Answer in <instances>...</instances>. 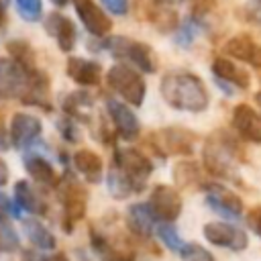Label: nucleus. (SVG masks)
I'll use <instances>...</instances> for the list:
<instances>
[{
  "label": "nucleus",
  "mask_w": 261,
  "mask_h": 261,
  "mask_svg": "<svg viewBox=\"0 0 261 261\" xmlns=\"http://www.w3.org/2000/svg\"><path fill=\"white\" fill-rule=\"evenodd\" d=\"M159 90L163 100L175 110L204 112L210 102L204 82L190 71H173L163 75Z\"/></svg>",
  "instance_id": "f257e3e1"
},
{
  "label": "nucleus",
  "mask_w": 261,
  "mask_h": 261,
  "mask_svg": "<svg viewBox=\"0 0 261 261\" xmlns=\"http://www.w3.org/2000/svg\"><path fill=\"white\" fill-rule=\"evenodd\" d=\"M237 145L232 137L226 133H214L206 139L202 149V161L204 167L218 177L234 179V165H237Z\"/></svg>",
  "instance_id": "f03ea898"
},
{
  "label": "nucleus",
  "mask_w": 261,
  "mask_h": 261,
  "mask_svg": "<svg viewBox=\"0 0 261 261\" xmlns=\"http://www.w3.org/2000/svg\"><path fill=\"white\" fill-rule=\"evenodd\" d=\"M106 49L116 57V59H122V61H128L130 65H135L139 71H145V73H155L157 69V57H155V51L137 41V39H128V37H112L106 41Z\"/></svg>",
  "instance_id": "7ed1b4c3"
},
{
  "label": "nucleus",
  "mask_w": 261,
  "mask_h": 261,
  "mask_svg": "<svg viewBox=\"0 0 261 261\" xmlns=\"http://www.w3.org/2000/svg\"><path fill=\"white\" fill-rule=\"evenodd\" d=\"M106 82H108L110 90L116 92L128 104H133V106L143 104L147 86H145V80L141 77V73H137L130 65H124V63L112 65L106 73Z\"/></svg>",
  "instance_id": "20e7f679"
},
{
  "label": "nucleus",
  "mask_w": 261,
  "mask_h": 261,
  "mask_svg": "<svg viewBox=\"0 0 261 261\" xmlns=\"http://www.w3.org/2000/svg\"><path fill=\"white\" fill-rule=\"evenodd\" d=\"M112 167L128 179L135 194L143 192L145 181L153 173L151 159L147 155H143L141 151H137V149H116L114 155H112Z\"/></svg>",
  "instance_id": "39448f33"
},
{
  "label": "nucleus",
  "mask_w": 261,
  "mask_h": 261,
  "mask_svg": "<svg viewBox=\"0 0 261 261\" xmlns=\"http://www.w3.org/2000/svg\"><path fill=\"white\" fill-rule=\"evenodd\" d=\"M39 69H27L12 57H0V98L22 100Z\"/></svg>",
  "instance_id": "423d86ee"
},
{
  "label": "nucleus",
  "mask_w": 261,
  "mask_h": 261,
  "mask_svg": "<svg viewBox=\"0 0 261 261\" xmlns=\"http://www.w3.org/2000/svg\"><path fill=\"white\" fill-rule=\"evenodd\" d=\"M59 188V202L63 206V216L67 222V230H71V224L77 222L80 218H84L86 208H88V192L82 188V184L73 177L67 175L63 177V184H57Z\"/></svg>",
  "instance_id": "0eeeda50"
},
{
  "label": "nucleus",
  "mask_w": 261,
  "mask_h": 261,
  "mask_svg": "<svg viewBox=\"0 0 261 261\" xmlns=\"http://www.w3.org/2000/svg\"><path fill=\"white\" fill-rule=\"evenodd\" d=\"M151 143L161 157L163 155H192L196 135L192 130H186L179 126H167V128L155 133Z\"/></svg>",
  "instance_id": "6e6552de"
},
{
  "label": "nucleus",
  "mask_w": 261,
  "mask_h": 261,
  "mask_svg": "<svg viewBox=\"0 0 261 261\" xmlns=\"http://www.w3.org/2000/svg\"><path fill=\"white\" fill-rule=\"evenodd\" d=\"M149 206H151L155 218H159L163 222H173L181 214V196L175 188L159 184L151 190Z\"/></svg>",
  "instance_id": "1a4fd4ad"
},
{
  "label": "nucleus",
  "mask_w": 261,
  "mask_h": 261,
  "mask_svg": "<svg viewBox=\"0 0 261 261\" xmlns=\"http://www.w3.org/2000/svg\"><path fill=\"white\" fill-rule=\"evenodd\" d=\"M202 232H204L208 243H212L216 247H222V249L243 251L249 245V239H247L245 230H241L239 226H232L228 222H220V220L208 222V224H204Z\"/></svg>",
  "instance_id": "9d476101"
},
{
  "label": "nucleus",
  "mask_w": 261,
  "mask_h": 261,
  "mask_svg": "<svg viewBox=\"0 0 261 261\" xmlns=\"http://www.w3.org/2000/svg\"><path fill=\"white\" fill-rule=\"evenodd\" d=\"M206 192V202L208 206L218 212L224 218H239L243 214V200L228 188L220 186V184H206L204 186Z\"/></svg>",
  "instance_id": "9b49d317"
},
{
  "label": "nucleus",
  "mask_w": 261,
  "mask_h": 261,
  "mask_svg": "<svg viewBox=\"0 0 261 261\" xmlns=\"http://www.w3.org/2000/svg\"><path fill=\"white\" fill-rule=\"evenodd\" d=\"M106 110L108 116L112 120V126L116 128V133L124 139V141H133L139 137L141 133V122L137 118V114L122 102L114 100V98H106Z\"/></svg>",
  "instance_id": "f8f14e48"
},
{
  "label": "nucleus",
  "mask_w": 261,
  "mask_h": 261,
  "mask_svg": "<svg viewBox=\"0 0 261 261\" xmlns=\"http://www.w3.org/2000/svg\"><path fill=\"white\" fill-rule=\"evenodd\" d=\"M43 124L37 116L29 112H16L10 120V143L18 149L33 145L41 137Z\"/></svg>",
  "instance_id": "ddd939ff"
},
{
  "label": "nucleus",
  "mask_w": 261,
  "mask_h": 261,
  "mask_svg": "<svg viewBox=\"0 0 261 261\" xmlns=\"http://www.w3.org/2000/svg\"><path fill=\"white\" fill-rule=\"evenodd\" d=\"M75 12L84 24V29L88 33H92L94 37H102L112 29V20L110 16L92 0H73Z\"/></svg>",
  "instance_id": "4468645a"
},
{
  "label": "nucleus",
  "mask_w": 261,
  "mask_h": 261,
  "mask_svg": "<svg viewBox=\"0 0 261 261\" xmlns=\"http://www.w3.org/2000/svg\"><path fill=\"white\" fill-rule=\"evenodd\" d=\"M234 130L251 143H261V114L249 104H237L230 116Z\"/></svg>",
  "instance_id": "2eb2a0df"
},
{
  "label": "nucleus",
  "mask_w": 261,
  "mask_h": 261,
  "mask_svg": "<svg viewBox=\"0 0 261 261\" xmlns=\"http://www.w3.org/2000/svg\"><path fill=\"white\" fill-rule=\"evenodd\" d=\"M45 31L57 41V47L63 51V53H69L73 47H75V41H77V33H75V24L59 14V12H51L47 18H45Z\"/></svg>",
  "instance_id": "dca6fc26"
},
{
  "label": "nucleus",
  "mask_w": 261,
  "mask_h": 261,
  "mask_svg": "<svg viewBox=\"0 0 261 261\" xmlns=\"http://www.w3.org/2000/svg\"><path fill=\"white\" fill-rule=\"evenodd\" d=\"M212 73H214L216 82H224V84H230L241 90H247L251 86V75L243 67H239L234 61H230L228 57H220V55L214 57Z\"/></svg>",
  "instance_id": "f3484780"
},
{
  "label": "nucleus",
  "mask_w": 261,
  "mask_h": 261,
  "mask_svg": "<svg viewBox=\"0 0 261 261\" xmlns=\"http://www.w3.org/2000/svg\"><path fill=\"white\" fill-rule=\"evenodd\" d=\"M224 51L243 63H249L253 67H261V47H257L249 35L230 37L224 45Z\"/></svg>",
  "instance_id": "a211bd4d"
},
{
  "label": "nucleus",
  "mask_w": 261,
  "mask_h": 261,
  "mask_svg": "<svg viewBox=\"0 0 261 261\" xmlns=\"http://www.w3.org/2000/svg\"><path fill=\"white\" fill-rule=\"evenodd\" d=\"M67 75L80 86H98L100 84V63L84 57H69L67 59Z\"/></svg>",
  "instance_id": "6ab92c4d"
},
{
  "label": "nucleus",
  "mask_w": 261,
  "mask_h": 261,
  "mask_svg": "<svg viewBox=\"0 0 261 261\" xmlns=\"http://www.w3.org/2000/svg\"><path fill=\"white\" fill-rule=\"evenodd\" d=\"M155 222H157V218H155V214H153L149 204L137 202V204L128 206V210H126V224H128V228L135 234L149 237L151 230L155 228Z\"/></svg>",
  "instance_id": "aec40b11"
},
{
  "label": "nucleus",
  "mask_w": 261,
  "mask_h": 261,
  "mask_svg": "<svg viewBox=\"0 0 261 261\" xmlns=\"http://www.w3.org/2000/svg\"><path fill=\"white\" fill-rule=\"evenodd\" d=\"M22 163H24V169L29 171V175L37 184H43V186H49V188H57L59 177H57L53 165L45 157H41L39 153H27Z\"/></svg>",
  "instance_id": "412c9836"
},
{
  "label": "nucleus",
  "mask_w": 261,
  "mask_h": 261,
  "mask_svg": "<svg viewBox=\"0 0 261 261\" xmlns=\"http://www.w3.org/2000/svg\"><path fill=\"white\" fill-rule=\"evenodd\" d=\"M14 202L20 210H27L35 216H43L47 214V204L45 200L39 196V192L27 181V179H20L14 184Z\"/></svg>",
  "instance_id": "4be33fe9"
},
{
  "label": "nucleus",
  "mask_w": 261,
  "mask_h": 261,
  "mask_svg": "<svg viewBox=\"0 0 261 261\" xmlns=\"http://www.w3.org/2000/svg\"><path fill=\"white\" fill-rule=\"evenodd\" d=\"M73 167L90 184H98L102 179L104 165H102L100 155L94 153L92 149H80V151H75V155H73Z\"/></svg>",
  "instance_id": "5701e85b"
},
{
  "label": "nucleus",
  "mask_w": 261,
  "mask_h": 261,
  "mask_svg": "<svg viewBox=\"0 0 261 261\" xmlns=\"http://www.w3.org/2000/svg\"><path fill=\"white\" fill-rule=\"evenodd\" d=\"M63 112H67L71 118L75 120H84L88 122L92 118V112H94V102L90 98L88 92H73L69 96H65L63 100Z\"/></svg>",
  "instance_id": "b1692460"
},
{
  "label": "nucleus",
  "mask_w": 261,
  "mask_h": 261,
  "mask_svg": "<svg viewBox=\"0 0 261 261\" xmlns=\"http://www.w3.org/2000/svg\"><path fill=\"white\" fill-rule=\"evenodd\" d=\"M22 228H24L29 241H31L33 245H37L39 249H43V251H53V249H55L57 241H55L53 232H51L41 220H33V218H31V220H24V222H22Z\"/></svg>",
  "instance_id": "393cba45"
},
{
  "label": "nucleus",
  "mask_w": 261,
  "mask_h": 261,
  "mask_svg": "<svg viewBox=\"0 0 261 261\" xmlns=\"http://www.w3.org/2000/svg\"><path fill=\"white\" fill-rule=\"evenodd\" d=\"M106 184H108L110 196H114V198H118V200L128 198L130 194H135L133 186L128 184V179H126L120 171H116L114 167H110V171H108V175H106Z\"/></svg>",
  "instance_id": "a878e982"
},
{
  "label": "nucleus",
  "mask_w": 261,
  "mask_h": 261,
  "mask_svg": "<svg viewBox=\"0 0 261 261\" xmlns=\"http://www.w3.org/2000/svg\"><path fill=\"white\" fill-rule=\"evenodd\" d=\"M173 179L181 188L194 186L196 181H200V167L196 163H192V161H179L173 167Z\"/></svg>",
  "instance_id": "bb28decb"
},
{
  "label": "nucleus",
  "mask_w": 261,
  "mask_h": 261,
  "mask_svg": "<svg viewBox=\"0 0 261 261\" xmlns=\"http://www.w3.org/2000/svg\"><path fill=\"white\" fill-rule=\"evenodd\" d=\"M18 249V234L12 226V222L6 218L4 212H0V251L12 253Z\"/></svg>",
  "instance_id": "cd10ccee"
},
{
  "label": "nucleus",
  "mask_w": 261,
  "mask_h": 261,
  "mask_svg": "<svg viewBox=\"0 0 261 261\" xmlns=\"http://www.w3.org/2000/svg\"><path fill=\"white\" fill-rule=\"evenodd\" d=\"M202 31V24L198 20V16H188L179 27H177V35H175V43L181 47H190L194 43V39L198 37V33Z\"/></svg>",
  "instance_id": "c85d7f7f"
},
{
  "label": "nucleus",
  "mask_w": 261,
  "mask_h": 261,
  "mask_svg": "<svg viewBox=\"0 0 261 261\" xmlns=\"http://www.w3.org/2000/svg\"><path fill=\"white\" fill-rule=\"evenodd\" d=\"M155 230H157L159 241H161L167 249H171V251H177V253H179V249L184 247V243H181L179 232H177V228L173 226V222H161V224H157V226H155Z\"/></svg>",
  "instance_id": "c756f323"
},
{
  "label": "nucleus",
  "mask_w": 261,
  "mask_h": 261,
  "mask_svg": "<svg viewBox=\"0 0 261 261\" xmlns=\"http://www.w3.org/2000/svg\"><path fill=\"white\" fill-rule=\"evenodd\" d=\"M16 12L27 22H37L43 16V2L41 0H14Z\"/></svg>",
  "instance_id": "7c9ffc66"
},
{
  "label": "nucleus",
  "mask_w": 261,
  "mask_h": 261,
  "mask_svg": "<svg viewBox=\"0 0 261 261\" xmlns=\"http://www.w3.org/2000/svg\"><path fill=\"white\" fill-rule=\"evenodd\" d=\"M179 257L181 261H216L210 251L196 243H184V247L179 249Z\"/></svg>",
  "instance_id": "2f4dec72"
},
{
  "label": "nucleus",
  "mask_w": 261,
  "mask_h": 261,
  "mask_svg": "<svg viewBox=\"0 0 261 261\" xmlns=\"http://www.w3.org/2000/svg\"><path fill=\"white\" fill-rule=\"evenodd\" d=\"M247 224L253 228V232H255L257 237H261V204L255 206V208L247 214Z\"/></svg>",
  "instance_id": "473e14b6"
},
{
  "label": "nucleus",
  "mask_w": 261,
  "mask_h": 261,
  "mask_svg": "<svg viewBox=\"0 0 261 261\" xmlns=\"http://www.w3.org/2000/svg\"><path fill=\"white\" fill-rule=\"evenodd\" d=\"M102 4H104L110 12L120 14V16L128 12V0H102Z\"/></svg>",
  "instance_id": "72a5a7b5"
},
{
  "label": "nucleus",
  "mask_w": 261,
  "mask_h": 261,
  "mask_svg": "<svg viewBox=\"0 0 261 261\" xmlns=\"http://www.w3.org/2000/svg\"><path fill=\"white\" fill-rule=\"evenodd\" d=\"M247 16L253 22H261V0H249V4H247Z\"/></svg>",
  "instance_id": "f704fd0d"
},
{
  "label": "nucleus",
  "mask_w": 261,
  "mask_h": 261,
  "mask_svg": "<svg viewBox=\"0 0 261 261\" xmlns=\"http://www.w3.org/2000/svg\"><path fill=\"white\" fill-rule=\"evenodd\" d=\"M0 206H2V210L4 212H8V214H12V216H18V206H16V202H10L4 194H0Z\"/></svg>",
  "instance_id": "c9c22d12"
},
{
  "label": "nucleus",
  "mask_w": 261,
  "mask_h": 261,
  "mask_svg": "<svg viewBox=\"0 0 261 261\" xmlns=\"http://www.w3.org/2000/svg\"><path fill=\"white\" fill-rule=\"evenodd\" d=\"M61 133H63V137L69 141V143H73V141H77V135H75V128H73V122H67L65 126L61 124Z\"/></svg>",
  "instance_id": "e433bc0d"
},
{
  "label": "nucleus",
  "mask_w": 261,
  "mask_h": 261,
  "mask_svg": "<svg viewBox=\"0 0 261 261\" xmlns=\"http://www.w3.org/2000/svg\"><path fill=\"white\" fill-rule=\"evenodd\" d=\"M6 181H8V165H6V161L0 157V188L6 186Z\"/></svg>",
  "instance_id": "4c0bfd02"
},
{
  "label": "nucleus",
  "mask_w": 261,
  "mask_h": 261,
  "mask_svg": "<svg viewBox=\"0 0 261 261\" xmlns=\"http://www.w3.org/2000/svg\"><path fill=\"white\" fill-rule=\"evenodd\" d=\"M39 261H69L63 253H53V255H47V257H41Z\"/></svg>",
  "instance_id": "58836bf2"
},
{
  "label": "nucleus",
  "mask_w": 261,
  "mask_h": 261,
  "mask_svg": "<svg viewBox=\"0 0 261 261\" xmlns=\"http://www.w3.org/2000/svg\"><path fill=\"white\" fill-rule=\"evenodd\" d=\"M6 22V2L0 0V27Z\"/></svg>",
  "instance_id": "ea45409f"
},
{
  "label": "nucleus",
  "mask_w": 261,
  "mask_h": 261,
  "mask_svg": "<svg viewBox=\"0 0 261 261\" xmlns=\"http://www.w3.org/2000/svg\"><path fill=\"white\" fill-rule=\"evenodd\" d=\"M51 2H53L57 8H63V6H67V4H69V0H51Z\"/></svg>",
  "instance_id": "a19ab883"
},
{
  "label": "nucleus",
  "mask_w": 261,
  "mask_h": 261,
  "mask_svg": "<svg viewBox=\"0 0 261 261\" xmlns=\"http://www.w3.org/2000/svg\"><path fill=\"white\" fill-rule=\"evenodd\" d=\"M155 4H159V6H169V4H173L175 0H153Z\"/></svg>",
  "instance_id": "79ce46f5"
},
{
  "label": "nucleus",
  "mask_w": 261,
  "mask_h": 261,
  "mask_svg": "<svg viewBox=\"0 0 261 261\" xmlns=\"http://www.w3.org/2000/svg\"><path fill=\"white\" fill-rule=\"evenodd\" d=\"M255 100H257V104H259V108H261V90L255 94Z\"/></svg>",
  "instance_id": "37998d69"
},
{
  "label": "nucleus",
  "mask_w": 261,
  "mask_h": 261,
  "mask_svg": "<svg viewBox=\"0 0 261 261\" xmlns=\"http://www.w3.org/2000/svg\"><path fill=\"white\" fill-rule=\"evenodd\" d=\"M4 2H6V0H4Z\"/></svg>",
  "instance_id": "c03bdc74"
}]
</instances>
